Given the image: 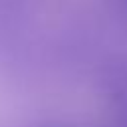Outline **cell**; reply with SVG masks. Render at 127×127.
Returning <instances> with one entry per match:
<instances>
[{
    "instance_id": "obj_1",
    "label": "cell",
    "mask_w": 127,
    "mask_h": 127,
    "mask_svg": "<svg viewBox=\"0 0 127 127\" xmlns=\"http://www.w3.org/2000/svg\"><path fill=\"white\" fill-rule=\"evenodd\" d=\"M36 127H75V125H69V123H60V121H44V123H38Z\"/></svg>"
}]
</instances>
